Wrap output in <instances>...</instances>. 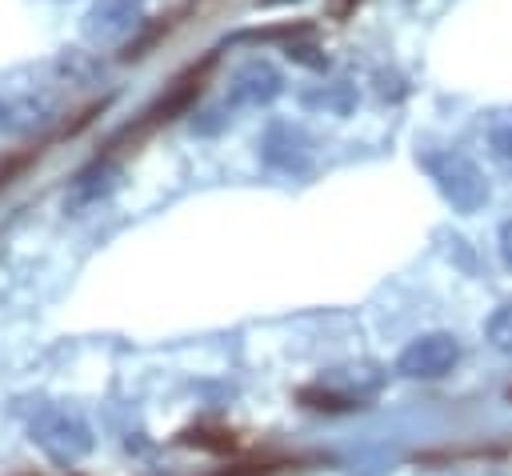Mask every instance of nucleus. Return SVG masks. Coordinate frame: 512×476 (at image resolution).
<instances>
[{"instance_id": "f257e3e1", "label": "nucleus", "mask_w": 512, "mask_h": 476, "mask_svg": "<svg viewBox=\"0 0 512 476\" xmlns=\"http://www.w3.org/2000/svg\"><path fill=\"white\" fill-rule=\"evenodd\" d=\"M420 164H424V172L432 176L436 192L452 204V212H460V216H476V212L488 204V180H484L480 164L468 160L464 152H452V148H444V152H428Z\"/></svg>"}, {"instance_id": "f03ea898", "label": "nucleus", "mask_w": 512, "mask_h": 476, "mask_svg": "<svg viewBox=\"0 0 512 476\" xmlns=\"http://www.w3.org/2000/svg\"><path fill=\"white\" fill-rule=\"evenodd\" d=\"M28 432H32V444L56 464H72L84 452H92V428L76 412H64V408H44Z\"/></svg>"}, {"instance_id": "7ed1b4c3", "label": "nucleus", "mask_w": 512, "mask_h": 476, "mask_svg": "<svg viewBox=\"0 0 512 476\" xmlns=\"http://www.w3.org/2000/svg\"><path fill=\"white\" fill-rule=\"evenodd\" d=\"M456 360H460L456 332H424V336H416L400 348L396 372L404 380H440L456 368Z\"/></svg>"}, {"instance_id": "20e7f679", "label": "nucleus", "mask_w": 512, "mask_h": 476, "mask_svg": "<svg viewBox=\"0 0 512 476\" xmlns=\"http://www.w3.org/2000/svg\"><path fill=\"white\" fill-rule=\"evenodd\" d=\"M280 92H284L280 68H272L268 60H248L244 68L232 72L224 108H264V104H272Z\"/></svg>"}, {"instance_id": "39448f33", "label": "nucleus", "mask_w": 512, "mask_h": 476, "mask_svg": "<svg viewBox=\"0 0 512 476\" xmlns=\"http://www.w3.org/2000/svg\"><path fill=\"white\" fill-rule=\"evenodd\" d=\"M144 16V0H92L84 12V36L92 44H112L128 36Z\"/></svg>"}, {"instance_id": "423d86ee", "label": "nucleus", "mask_w": 512, "mask_h": 476, "mask_svg": "<svg viewBox=\"0 0 512 476\" xmlns=\"http://www.w3.org/2000/svg\"><path fill=\"white\" fill-rule=\"evenodd\" d=\"M308 136L300 132V128H292V124H272L268 132H264V144H260V156L272 164V168H280V172H304L308 168Z\"/></svg>"}, {"instance_id": "0eeeda50", "label": "nucleus", "mask_w": 512, "mask_h": 476, "mask_svg": "<svg viewBox=\"0 0 512 476\" xmlns=\"http://www.w3.org/2000/svg\"><path fill=\"white\" fill-rule=\"evenodd\" d=\"M208 64H212V56H208V60H204L200 68H188V72H184V76H180V80H176V84L168 88V96H160V100H156V104H152V108H148L144 116H148V120H172L176 112H184V108H188V104H192V100L200 96Z\"/></svg>"}, {"instance_id": "6e6552de", "label": "nucleus", "mask_w": 512, "mask_h": 476, "mask_svg": "<svg viewBox=\"0 0 512 476\" xmlns=\"http://www.w3.org/2000/svg\"><path fill=\"white\" fill-rule=\"evenodd\" d=\"M484 340H488L496 352L512 356V300H504L500 308H492V316L484 320Z\"/></svg>"}, {"instance_id": "1a4fd4ad", "label": "nucleus", "mask_w": 512, "mask_h": 476, "mask_svg": "<svg viewBox=\"0 0 512 476\" xmlns=\"http://www.w3.org/2000/svg\"><path fill=\"white\" fill-rule=\"evenodd\" d=\"M112 188V168H104V164H92L88 172H80L76 176V204H84V200H96V196H104Z\"/></svg>"}, {"instance_id": "9d476101", "label": "nucleus", "mask_w": 512, "mask_h": 476, "mask_svg": "<svg viewBox=\"0 0 512 476\" xmlns=\"http://www.w3.org/2000/svg\"><path fill=\"white\" fill-rule=\"evenodd\" d=\"M304 104H320V108H328V112L344 116V112L356 104V92H352L348 84H332V88H324V92H308V96H304Z\"/></svg>"}, {"instance_id": "9b49d317", "label": "nucleus", "mask_w": 512, "mask_h": 476, "mask_svg": "<svg viewBox=\"0 0 512 476\" xmlns=\"http://www.w3.org/2000/svg\"><path fill=\"white\" fill-rule=\"evenodd\" d=\"M488 156H492L504 172H512V124H500V128L488 132Z\"/></svg>"}, {"instance_id": "f8f14e48", "label": "nucleus", "mask_w": 512, "mask_h": 476, "mask_svg": "<svg viewBox=\"0 0 512 476\" xmlns=\"http://www.w3.org/2000/svg\"><path fill=\"white\" fill-rule=\"evenodd\" d=\"M496 248H500L504 268H512V220H504V224H500V232H496Z\"/></svg>"}, {"instance_id": "ddd939ff", "label": "nucleus", "mask_w": 512, "mask_h": 476, "mask_svg": "<svg viewBox=\"0 0 512 476\" xmlns=\"http://www.w3.org/2000/svg\"><path fill=\"white\" fill-rule=\"evenodd\" d=\"M356 4H360V0H336V4H332V16H336V20H344V16H348Z\"/></svg>"}, {"instance_id": "4468645a", "label": "nucleus", "mask_w": 512, "mask_h": 476, "mask_svg": "<svg viewBox=\"0 0 512 476\" xmlns=\"http://www.w3.org/2000/svg\"><path fill=\"white\" fill-rule=\"evenodd\" d=\"M4 116H8V104H4V100H0V124H4Z\"/></svg>"}, {"instance_id": "2eb2a0df", "label": "nucleus", "mask_w": 512, "mask_h": 476, "mask_svg": "<svg viewBox=\"0 0 512 476\" xmlns=\"http://www.w3.org/2000/svg\"><path fill=\"white\" fill-rule=\"evenodd\" d=\"M260 4H288V0H260Z\"/></svg>"}]
</instances>
